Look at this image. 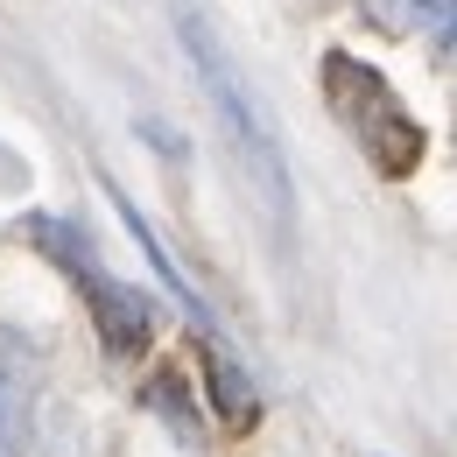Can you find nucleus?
Listing matches in <instances>:
<instances>
[{"mask_svg":"<svg viewBox=\"0 0 457 457\" xmlns=\"http://www.w3.org/2000/svg\"><path fill=\"white\" fill-rule=\"evenodd\" d=\"M176 29H183V57H190V71H197L204 99L219 106L232 148L246 155V170H253V183H261V197L288 219V155H282V134H275V120H268V106H261V92L239 78L226 36H219L197 7H183V14H176Z\"/></svg>","mask_w":457,"mask_h":457,"instance_id":"1","label":"nucleus"},{"mask_svg":"<svg viewBox=\"0 0 457 457\" xmlns=\"http://www.w3.org/2000/svg\"><path fill=\"white\" fill-rule=\"evenodd\" d=\"M359 14L395 43L457 57V0H359Z\"/></svg>","mask_w":457,"mask_h":457,"instance_id":"2","label":"nucleus"},{"mask_svg":"<svg viewBox=\"0 0 457 457\" xmlns=\"http://www.w3.org/2000/svg\"><path fill=\"white\" fill-rule=\"evenodd\" d=\"M36 436V352L0 331V457H29Z\"/></svg>","mask_w":457,"mask_h":457,"instance_id":"3","label":"nucleus"}]
</instances>
